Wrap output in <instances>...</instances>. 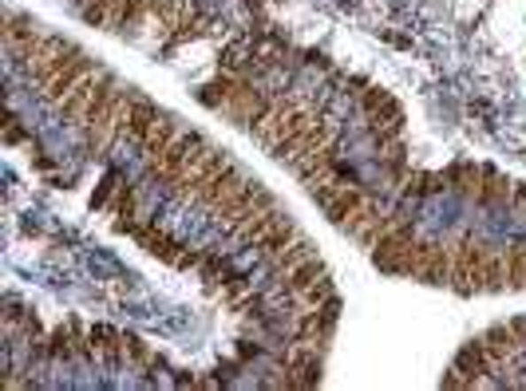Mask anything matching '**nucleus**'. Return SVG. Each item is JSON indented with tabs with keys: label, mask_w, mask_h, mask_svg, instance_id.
<instances>
[{
	"label": "nucleus",
	"mask_w": 526,
	"mask_h": 391,
	"mask_svg": "<svg viewBox=\"0 0 526 391\" xmlns=\"http://www.w3.org/2000/svg\"><path fill=\"white\" fill-rule=\"evenodd\" d=\"M151 8V0H112V28H123V24H135L143 12Z\"/></svg>",
	"instance_id": "obj_2"
},
{
	"label": "nucleus",
	"mask_w": 526,
	"mask_h": 391,
	"mask_svg": "<svg viewBox=\"0 0 526 391\" xmlns=\"http://www.w3.org/2000/svg\"><path fill=\"white\" fill-rule=\"evenodd\" d=\"M4 139L12 142V147H16V142H24V126H20V119H16V115H8V131H4Z\"/></svg>",
	"instance_id": "obj_3"
},
{
	"label": "nucleus",
	"mask_w": 526,
	"mask_h": 391,
	"mask_svg": "<svg viewBox=\"0 0 526 391\" xmlns=\"http://www.w3.org/2000/svg\"><path fill=\"white\" fill-rule=\"evenodd\" d=\"M107 214H112L115 229H123L127 222H135V218H139V186H135V182H119V190H115L112 206H107Z\"/></svg>",
	"instance_id": "obj_1"
}]
</instances>
